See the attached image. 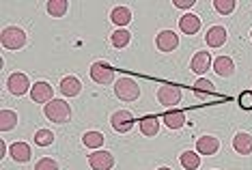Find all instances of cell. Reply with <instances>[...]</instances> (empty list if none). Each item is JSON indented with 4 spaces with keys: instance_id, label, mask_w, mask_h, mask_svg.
<instances>
[{
    "instance_id": "obj_11",
    "label": "cell",
    "mask_w": 252,
    "mask_h": 170,
    "mask_svg": "<svg viewBox=\"0 0 252 170\" xmlns=\"http://www.w3.org/2000/svg\"><path fill=\"white\" fill-rule=\"evenodd\" d=\"M211 67H214V60H211V56H209V52H196L192 56V63H190V69L194 71V73H198V76H205Z\"/></svg>"
},
{
    "instance_id": "obj_19",
    "label": "cell",
    "mask_w": 252,
    "mask_h": 170,
    "mask_svg": "<svg viewBox=\"0 0 252 170\" xmlns=\"http://www.w3.org/2000/svg\"><path fill=\"white\" fill-rule=\"evenodd\" d=\"M138 127H140V134L147 136V138H151V136H158V132H159V123H158V118L153 116V114L142 116L140 121H138Z\"/></svg>"
},
{
    "instance_id": "obj_2",
    "label": "cell",
    "mask_w": 252,
    "mask_h": 170,
    "mask_svg": "<svg viewBox=\"0 0 252 170\" xmlns=\"http://www.w3.org/2000/svg\"><path fill=\"white\" fill-rule=\"evenodd\" d=\"M0 41L7 50H22L26 45V32L20 26H7L0 32Z\"/></svg>"
},
{
    "instance_id": "obj_8",
    "label": "cell",
    "mask_w": 252,
    "mask_h": 170,
    "mask_svg": "<svg viewBox=\"0 0 252 170\" xmlns=\"http://www.w3.org/2000/svg\"><path fill=\"white\" fill-rule=\"evenodd\" d=\"M31 99L37 101V104H50L54 99V88L50 86L48 82H35L31 88Z\"/></svg>"
},
{
    "instance_id": "obj_31",
    "label": "cell",
    "mask_w": 252,
    "mask_h": 170,
    "mask_svg": "<svg viewBox=\"0 0 252 170\" xmlns=\"http://www.w3.org/2000/svg\"><path fill=\"white\" fill-rule=\"evenodd\" d=\"M35 170H59V164H56V160H52V157H43V160L37 162Z\"/></svg>"
},
{
    "instance_id": "obj_7",
    "label": "cell",
    "mask_w": 252,
    "mask_h": 170,
    "mask_svg": "<svg viewBox=\"0 0 252 170\" xmlns=\"http://www.w3.org/2000/svg\"><path fill=\"white\" fill-rule=\"evenodd\" d=\"M89 166L93 170H110L114 166V157L110 151H93L89 155Z\"/></svg>"
},
{
    "instance_id": "obj_13",
    "label": "cell",
    "mask_w": 252,
    "mask_h": 170,
    "mask_svg": "<svg viewBox=\"0 0 252 170\" xmlns=\"http://www.w3.org/2000/svg\"><path fill=\"white\" fill-rule=\"evenodd\" d=\"M226 41V28L224 26H211L205 35V43L209 48H222V43Z\"/></svg>"
},
{
    "instance_id": "obj_10",
    "label": "cell",
    "mask_w": 252,
    "mask_h": 170,
    "mask_svg": "<svg viewBox=\"0 0 252 170\" xmlns=\"http://www.w3.org/2000/svg\"><path fill=\"white\" fill-rule=\"evenodd\" d=\"M7 86L9 90L13 95H24L31 90V82H28V78H26V73H20V71H15V73H11L9 76V82H7Z\"/></svg>"
},
{
    "instance_id": "obj_22",
    "label": "cell",
    "mask_w": 252,
    "mask_h": 170,
    "mask_svg": "<svg viewBox=\"0 0 252 170\" xmlns=\"http://www.w3.org/2000/svg\"><path fill=\"white\" fill-rule=\"evenodd\" d=\"M82 144L87 146V149H101V144H104V134L101 132H87L82 136Z\"/></svg>"
},
{
    "instance_id": "obj_9",
    "label": "cell",
    "mask_w": 252,
    "mask_h": 170,
    "mask_svg": "<svg viewBox=\"0 0 252 170\" xmlns=\"http://www.w3.org/2000/svg\"><path fill=\"white\" fill-rule=\"evenodd\" d=\"M156 45L159 52H173V50L179 48V37L173 30H159L156 37Z\"/></svg>"
},
{
    "instance_id": "obj_16",
    "label": "cell",
    "mask_w": 252,
    "mask_h": 170,
    "mask_svg": "<svg viewBox=\"0 0 252 170\" xmlns=\"http://www.w3.org/2000/svg\"><path fill=\"white\" fill-rule=\"evenodd\" d=\"M9 153L18 164H26V162H31V157H32V151L26 142H13L9 146Z\"/></svg>"
},
{
    "instance_id": "obj_1",
    "label": "cell",
    "mask_w": 252,
    "mask_h": 170,
    "mask_svg": "<svg viewBox=\"0 0 252 170\" xmlns=\"http://www.w3.org/2000/svg\"><path fill=\"white\" fill-rule=\"evenodd\" d=\"M43 114L52 123H67L71 118V108L65 99H52L50 104H45Z\"/></svg>"
},
{
    "instance_id": "obj_33",
    "label": "cell",
    "mask_w": 252,
    "mask_h": 170,
    "mask_svg": "<svg viewBox=\"0 0 252 170\" xmlns=\"http://www.w3.org/2000/svg\"><path fill=\"white\" fill-rule=\"evenodd\" d=\"M7 149H9L7 142H4V140H0V157H4V155H7Z\"/></svg>"
},
{
    "instance_id": "obj_35",
    "label": "cell",
    "mask_w": 252,
    "mask_h": 170,
    "mask_svg": "<svg viewBox=\"0 0 252 170\" xmlns=\"http://www.w3.org/2000/svg\"><path fill=\"white\" fill-rule=\"evenodd\" d=\"M250 37H252V32H250Z\"/></svg>"
},
{
    "instance_id": "obj_24",
    "label": "cell",
    "mask_w": 252,
    "mask_h": 170,
    "mask_svg": "<svg viewBox=\"0 0 252 170\" xmlns=\"http://www.w3.org/2000/svg\"><path fill=\"white\" fill-rule=\"evenodd\" d=\"M45 9H48V13L52 15V18H63V15L69 11V4H67L65 0H50V2L45 4Z\"/></svg>"
},
{
    "instance_id": "obj_21",
    "label": "cell",
    "mask_w": 252,
    "mask_h": 170,
    "mask_svg": "<svg viewBox=\"0 0 252 170\" xmlns=\"http://www.w3.org/2000/svg\"><path fill=\"white\" fill-rule=\"evenodd\" d=\"M179 162L186 170H196L200 166V155L196 151H183L179 155Z\"/></svg>"
},
{
    "instance_id": "obj_15",
    "label": "cell",
    "mask_w": 252,
    "mask_h": 170,
    "mask_svg": "<svg viewBox=\"0 0 252 170\" xmlns=\"http://www.w3.org/2000/svg\"><path fill=\"white\" fill-rule=\"evenodd\" d=\"M179 30H183L186 35H196V32L200 30V18L198 15H194V13H186V15H181V20H179Z\"/></svg>"
},
{
    "instance_id": "obj_34",
    "label": "cell",
    "mask_w": 252,
    "mask_h": 170,
    "mask_svg": "<svg viewBox=\"0 0 252 170\" xmlns=\"http://www.w3.org/2000/svg\"><path fill=\"white\" fill-rule=\"evenodd\" d=\"M158 170H173V168H166V166H162V168H158Z\"/></svg>"
},
{
    "instance_id": "obj_30",
    "label": "cell",
    "mask_w": 252,
    "mask_h": 170,
    "mask_svg": "<svg viewBox=\"0 0 252 170\" xmlns=\"http://www.w3.org/2000/svg\"><path fill=\"white\" fill-rule=\"evenodd\" d=\"M239 108L246 112H252V90H244V93H239Z\"/></svg>"
},
{
    "instance_id": "obj_6",
    "label": "cell",
    "mask_w": 252,
    "mask_h": 170,
    "mask_svg": "<svg viewBox=\"0 0 252 170\" xmlns=\"http://www.w3.org/2000/svg\"><path fill=\"white\" fill-rule=\"evenodd\" d=\"M158 99L162 106L173 108L181 101V88L175 86V84H164V86H159V90H158Z\"/></svg>"
},
{
    "instance_id": "obj_32",
    "label": "cell",
    "mask_w": 252,
    "mask_h": 170,
    "mask_svg": "<svg viewBox=\"0 0 252 170\" xmlns=\"http://www.w3.org/2000/svg\"><path fill=\"white\" fill-rule=\"evenodd\" d=\"M173 4H175L177 9H186L188 11V9H192L194 4H196V0H175Z\"/></svg>"
},
{
    "instance_id": "obj_28",
    "label": "cell",
    "mask_w": 252,
    "mask_h": 170,
    "mask_svg": "<svg viewBox=\"0 0 252 170\" xmlns=\"http://www.w3.org/2000/svg\"><path fill=\"white\" fill-rule=\"evenodd\" d=\"M235 7H237V2H235V0H214V9L220 15H231L235 11Z\"/></svg>"
},
{
    "instance_id": "obj_27",
    "label": "cell",
    "mask_w": 252,
    "mask_h": 170,
    "mask_svg": "<svg viewBox=\"0 0 252 170\" xmlns=\"http://www.w3.org/2000/svg\"><path fill=\"white\" fill-rule=\"evenodd\" d=\"M129 39H131V35H129V30H125V28H117V30L112 32V37H110V41H112V45L114 48H125V45L129 43Z\"/></svg>"
},
{
    "instance_id": "obj_12",
    "label": "cell",
    "mask_w": 252,
    "mask_h": 170,
    "mask_svg": "<svg viewBox=\"0 0 252 170\" xmlns=\"http://www.w3.org/2000/svg\"><path fill=\"white\" fill-rule=\"evenodd\" d=\"M218 149H220V140L214 138V136H203V138L196 140L198 155H216Z\"/></svg>"
},
{
    "instance_id": "obj_5",
    "label": "cell",
    "mask_w": 252,
    "mask_h": 170,
    "mask_svg": "<svg viewBox=\"0 0 252 170\" xmlns=\"http://www.w3.org/2000/svg\"><path fill=\"white\" fill-rule=\"evenodd\" d=\"M134 123H136L134 116H131V112H127V110H117L110 116V125L117 134H129Z\"/></svg>"
},
{
    "instance_id": "obj_26",
    "label": "cell",
    "mask_w": 252,
    "mask_h": 170,
    "mask_svg": "<svg viewBox=\"0 0 252 170\" xmlns=\"http://www.w3.org/2000/svg\"><path fill=\"white\" fill-rule=\"evenodd\" d=\"M194 93H196V97L214 95V93H216V86H214V82L207 80V78H200V80L194 82Z\"/></svg>"
},
{
    "instance_id": "obj_25",
    "label": "cell",
    "mask_w": 252,
    "mask_h": 170,
    "mask_svg": "<svg viewBox=\"0 0 252 170\" xmlns=\"http://www.w3.org/2000/svg\"><path fill=\"white\" fill-rule=\"evenodd\" d=\"M164 125L168 129H181L186 125V114H183V112H168V114L164 116Z\"/></svg>"
},
{
    "instance_id": "obj_17",
    "label": "cell",
    "mask_w": 252,
    "mask_h": 170,
    "mask_svg": "<svg viewBox=\"0 0 252 170\" xmlns=\"http://www.w3.org/2000/svg\"><path fill=\"white\" fill-rule=\"evenodd\" d=\"M80 90H82V82L76 76H65L61 80V93L65 97H76V95H80Z\"/></svg>"
},
{
    "instance_id": "obj_14",
    "label": "cell",
    "mask_w": 252,
    "mask_h": 170,
    "mask_svg": "<svg viewBox=\"0 0 252 170\" xmlns=\"http://www.w3.org/2000/svg\"><path fill=\"white\" fill-rule=\"evenodd\" d=\"M233 149L237 151L239 155H250V153H252V134H248V132L235 134V138H233Z\"/></svg>"
},
{
    "instance_id": "obj_29",
    "label": "cell",
    "mask_w": 252,
    "mask_h": 170,
    "mask_svg": "<svg viewBox=\"0 0 252 170\" xmlns=\"http://www.w3.org/2000/svg\"><path fill=\"white\" fill-rule=\"evenodd\" d=\"M54 142V132H50V129H39L35 134V144L37 146H50Z\"/></svg>"
},
{
    "instance_id": "obj_23",
    "label": "cell",
    "mask_w": 252,
    "mask_h": 170,
    "mask_svg": "<svg viewBox=\"0 0 252 170\" xmlns=\"http://www.w3.org/2000/svg\"><path fill=\"white\" fill-rule=\"evenodd\" d=\"M18 125V114L13 110H2L0 112V132H9Z\"/></svg>"
},
{
    "instance_id": "obj_3",
    "label": "cell",
    "mask_w": 252,
    "mask_h": 170,
    "mask_svg": "<svg viewBox=\"0 0 252 170\" xmlns=\"http://www.w3.org/2000/svg\"><path fill=\"white\" fill-rule=\"evenodd\" d=\"M114 95L123 101H136L140 97V86L131 78H119L114 82Z\"/></svg>"
},
{
    "instance_id": "obj_18",
    "label": "cell",
    "mask_w": 252,
    "mask_h": 170,
    "mask_svg": "<svg viewBox=\"0 0 252 170\" xmlns=\"http://www.w3.org/2000/svg\"><path fill=\"white\" fill-rule=\"evenodd\" d=\"M214 71L218 73L220 78H231L235 73V63L233 58H228V56H218L214 60Z\"/></svg>"
},
{
    "instance_id": "obj_4",
    "label": "cell",
    "mask_w": 252,
    "mask_h": 170,
    "mask_svg": "<svg viewBox=\"0 0 252 170\" xmlns=\"http://www.w3.org/2000/svg\"><path fill=\"white\" fill-rule=\"evenodd\" d=\"M91 78H93V82L104 86V84L114 82V69L106 60H95V63L91 65Z\"/></svg>"
},
{
    "instance_id": "obj_20",
    "label": "cell",
    "mask_w": 252,
    "mask_h": 170,
    "mask_svg": "<svg viewBox=\"0 0 252 170\" xmlns=\"http://www.w3.org/2000/svg\"><path fill=\"white\" fill-rule=\"evenodd\" d=\"M110 20L117 28H125L131 22V11L127 7H114L110 13Z\"/></svg>"
}]
</instances>
